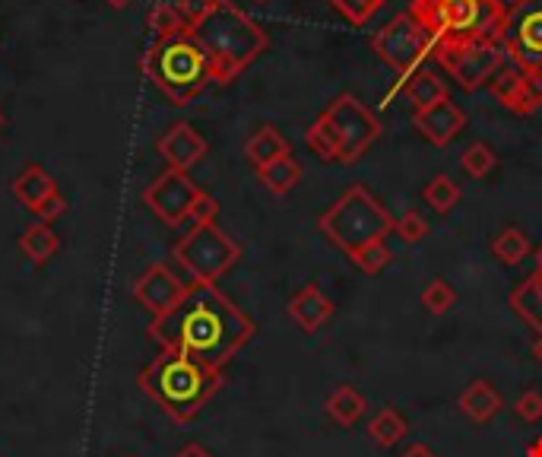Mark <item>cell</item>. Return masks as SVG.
<instances>
[{
	"instance_id": "6",
	"label": "cell",
	"mask_w": 542,
	"mask_h": 457,
	"mask_svg": "<svg viewBox=\"0 0 542 457\" xmlns=\"http://www.w3.org/2000/svg\"><path fill=\"white\" fill-rule=\"evenodd\" d=\"M397 219L390 216V210L381 200L371 194L365 185L346 188L333 204L317 219V229L327 235V242L340 248L346 258H352L355 251H362L371 242H384L394 232Z\"/></svg>"
},
{
	"instance_id": "21",
	"label": "cell",
	"mask_w": 542,
	"mask_h": 457,
	"mask_svg": "<svg viewBox=\"0 0 542 457\" xmlns=\"http://www.w3.org/2000/svg\"><path fill=\"white\" fill-rule=\"evenodd\" d=\"M245 156H248V162H251L254 169H264V166H270V162H276V159L292 156V146H289V140L283 134L276 131L273 124H264L245 143Z\"/></svg>"
},
{
	"instance_id": "3",
	"label": "cell",
	"mask_w": 542,
	"mask_h": 457,
	"mask_svg": "<svg viewBox=\"0 0 542 457\" xmlns=\"http://www.w3.org/2000/svg\"><path fill=\"white\" fill-rule=\"evenodd\" d=\"M191 35L210 54L213 83L219 86H229L241 77L270 45L267 29L251 20L235 0H216V10Z\"/></svg>"
},
{
	"instance_id": "43",
	"label": "cell",
	"mask_w": 542,
	"mask_h": 457,
	"mask_svg": "<svg viewBox=\"0 0 542 457\" xmlns=\"http://www.w3.org/2000/svg\"><path fill=\"white\" fill-rule=\"evenodd\" d=\"M530 277L536 280V286H539V292H542V270H533V273H530Z\"/></svg>"
},
{
	"instance_id": "38",
	"label": "cell",
	"mask_w": 542,
	"mask_h": 457,
	"mask_svg": "<svg viewBox=\"0 0 542 457\" xmlns=\"http://www.w3.org/2000/svg\"><path fill=\"white\" fill-rule=\"evenodd\" d=\"M64 210H67V200H64V197L58 194V197H51L48 204H45V207H42L39 213H35V216H39V223H48V226H51V219H58V216H61Z\"/></svg>"
},
{
	"instance_id": "37",
	"label": "cell",
	"mask_w": 542,
	"mask_h": 457,
	"mask_svg": "<svg viewBox=\"0 0 542 457\" xmlns=\"http://www.w3.org/2000/svg\"><path fill=\"white\" fill-rule=\"evenodd\" d=\"M216 216H219V200L203 191L200 200L194 204V210H191V223L194 226H207V223H216Z\"/></svg>"
},
{
	"instance_id": "15",
	"label": "cell",
	"mask_w": 542,
	"mask_h": 457,
	"mask_svg": "<svg viewBox=\"0 0 542 457\" xmlns=\"http://www.w3.org/2000/svg\"><path fill=\"white\" fill-rule=\"evenodd\" d=\"M156 150H159V156L168 162V169L191 172L197 162L207 156L210 143L203 140L188 121H178V124H172V127H168V131L156 140Z\"/></svg>"
},
{
	"instance_id": "7",
	"label": "cell",
	"mask_w": 542,
	"mask_h": 457,
	"mask_svg": "<svg viewBox=\"0 0 542 457\" xmlns=\"http://www.w3.org/2000/svg\"><path fill=\"white\" fill-rule=\"evenodd\" d=\"M406 10L435 35V42H501L508 20L504 0H409Z\"/></svg>"
},
{
	"instance_id": "4",
	"label": "cell",
	"mask_w": 542,
	"mask_h": 457,
	"mask_svg": "<svg viewBox=\"0 0 542 457\" xmlns=\"http://www.w3.org/2000/svg\"><path fill=\"white\" fill-rule=\"evenodd\" d=\"M378 137H381L378 115L352 93L336 96L305 131L308 150L317 159L340 162V166H355L375 146Z\"/></svg>"
},
{
	"instance_id": "12",
	"label": "cell",
	"mask_w": 542,
	"mask_h": 457,
	"mask_svg": "<svg viewBox=\"0 0 542 457\" xmlns=\"http://www.w3.org/2000/svg\"><path fill=\"white\" fill-rule=\"evenodd\" d=\"M200 194H203V188L194 185V178L188 172L168 169L143 191V204L153 210L165 226L178 229L191 219V210L200 200Z\"/></svg>"
},
{
	"instance_id": "1",
	"label": "cell",
	"mask_w": 542,
	"mask_h": 457,
	"mask_svg": "<svg viewBox=\"0 0 542 457\" xmlns=\"http://www.w3.org/2000/svg\"><path fill=\"white\" fill-rule=\"evenodd\" d=\"M254 334L257 324L216 283H191L172 312L149 324V337L162 350L188 353L219 372Z\"/></svg>"
},
{
	"instance_id": "41",
	"label": "cell",
	"mask_w": 542,
	"mask_h": 457,
	"mask_svg": "<svg viewBox=\"0 0 542 457\" xmlns=\"http://www.w3.org/2000/svg\"><path fill=\"white\" fill-rule=\"evenodd\" d=\"M527 457H542V435H539V438H533V442H530Z\"/></svg>"
},
{
	"instance_id": "31",
	"label": "cell",
	"mask_w": 542,
	"mask_h": 457,
	"mask_svg": "<svg viewBox=\"0 0 542 457\" xmlns=\"http://www.w3.org/2000/svg\"><path fill=\"white\" fill-rule=\"evenodd\" d=\"M419 302L425 305L428 315H447V312H451V308L457 305V289L447 283V280L435 277V280L425 283Z\"/></svg>"
},
{
	"instance_id": "14",
	"label": "cell",
	"mask_w": 542,
	"mask_h": 457,
	"mask_svg": "<svg viewBox=\"0 0 542 457\" xmlns=\"http://www.w3.org/2000/svg\"><path fill=\"white\" fill-rule=\"evenodd\" d=\"M492 93L514 115H533L542 108V80L527 77V73L511 64L501 67L492 77Z\"/></svg>"
},
{
	"instance_id": "40",
	"label": "cell",
	"mask_w": 542,
	"mask_h": 457,
	"mask_svg": "<svg viewBox=\"0 0 542 457\" xmlns=\"http://www.w3.org/2000/svg\"><path fill=\"white\" fill-rule=\"evenodd\" d=\"M175 457H213L207 448H203V445H197V442H191V445H184Z\"/></svg>"
},
{
	"instance_id": "26",
	"label": "cell",
	"mask_w": 542,
	"mask_h": 457,
	"mask_svg": "<svg viewBox=\"0 0 542 457\" xmlns=\"http://www.w3.org/2000/svg\"><path fill=\"white\" fill-rule=\"evenodd\" d=\"M508 302H511V308H514V315H517L523 324H530L533 331L542 337V292H539L536 280H533V277L523 280V283L511 292V296H508Z\"/></svg>"
},
{
	"instance_id": "5",
	"label": "cell",
	"mask_w": 542,
	"mask_h": 457,
	"mask_svg": "<svg viewBox=\"0 0 542 457\" xmlns=\"http://www.w3.org/2000/svg\"><path fill=\"white\" fill-rule=\"evenodd\" d=\"M143 73L159 86V93L175 105H191L213 83L210 54L200 48L194 35L156 39L143 58Z\"/></svg>"
},
{
	"instance_id": "18",
	"label": "cell",
	"mask_w": 542,
	"mask_h": 457,
	"mask_svg": "<svg viewBox=\"0 0 542 457\" xmlns=\"http://www.w3.org/2000/svg\"><path fill=\"white\" fill-rule=\"evenodd\" d=\"M61 191H58V181L51 178V172L48 169H42V166H26L20 175L13 178V197L20 200V204L29 210V213H39L51 197H58Z\"/></svg>"
},
{
	"instance_id": "35",
	"label": "cell",
	"mask_w": 542,
	"mask_h": 457,
	"mask_svg": "<svg viewBox=\"0 0 542 457\" xmlns=\"http://www.w3.org/2000/svg\"><path fill=\"white\" fill-rule=\"evenodd\" d=\"M175 7L181 13L184 26H188V32H194L216 10V0H175Z\"/></svg>"
},
{
	"instance_id": "34",
	"label": "cell",
	"mask_w": 542,
	"mask_h": 457,
	"mask_svg": "<svg viewBox=\"0 0 542 457\" xmlns=\"http://www.w3.org/2000/svg\"><path fill=\"white\" fill-rule=\"evenodd\" d=\"M394 232H397V239H400L403 245H419L432 229H428V219H425L419 210H406V213L397 219V223H394Z\"/></svg>"
},
{
	"instance_id": "8",
	"label": "cell",
	"mask_w": 542,
	"mask_h": 457,
	"mask_svg": "<svg viewBox=\"0 0 542 457\" xmlns=\"http://www.w3.org/2000/svg\"><path fill=\"white\" fill-rule=\"evenodd\" d=\"M241 248L216 223L191 226L175 245V261L188 273L191 283H216L238 264Z\"/></svg>"
},
{
	"instance_id": "30",
	"label": "cell",
	"mask_w": 542,
	"mask_h": 457,
	"mask_svg": "<svg viewBox=\"0 0 542 457\" xmlns=\"http://www.w3.org/2000/svg\"><path fill=\"white\" fill-rule=\"evenodd\" d=\"M387 0H330V7L355 29H365L384 10Z\"/></svg>"
},
{
	"instance_id": "11",
	"label": "cell",
	"mask_w": 542,
	"mask_h": 457,
	"mask_svg": "<svg viewBox=\"0 0 542 457\" xmlns=\"http://www.w3.org/2000/svg\"><path fill=\"white\" fill-rule=\"evenodd\" d=\"M501 48L511 67L542 80V0H511Z\"/></svg>"
},
{
	"instance_id": "46",
	"label": "cell",
	"mask_w": 542,
	"mask_h": 457,
	"mask_svg": "<svg viewBox=\"0 0 542 457\" xmlns=\"http://www.w3.org/2000/svg\"><path fill=\"white\" fill-rule=\"evenodd\" d=\"M0 127H4V112H0Z\"/></svg>"
},
{
	"instance_id": "47",
	"label": "cell",
	"mask_w": 542,
	"mask_h": 457,
	"mask_svg": "<svg viewBox=\"0 0 542 457\" xmlns=\"http://www.w3.org/2000/svg\"><path fill=\"white\" fill-rule=\"evenodd\" d=\"M254 4H267V0H254Z\"/></svg>"
},
{
	"instance_id": "32",
	"label": "cell",
	"mask_w": 542,
	"mask_h": 457,
	"mask_svg": "<svg viewBox=\"0 0 542 457\" xmlns=\"http://www.w3.org/2000/svg\"><path fill=\"white\" fill-rule=\"evenodd\" d=\"M146 23H149V29L156 32V39H172V35H191L175 4H156Z\"/></svg>"
},
{
	"instance_id": "2",
	"label": "cell",
	"mask_w": 542,
	"mask_h": 457,
	"mask_svg": "<svg viewBox=\"0 0 542 457\" xmlns=\"http://www.w3.org/2000/svg\"><path fill=\"white\" fill-rule=\"evenodd\" d=\"M222 385H226V378H222L219 369L178 350H162L140 372L143 394L153 397L175 423L197 419L200 410L219 394Z\"/></svg>"
},
{
	"instance_id": "24",
	"label": "cell",
	"mask_w": 542,
	"mask_h": 457,
	"mask_svg": "<svg viewBox=\"0 0 542 457\" xmlns=\"http://www.w3.org/2000/svg\"><path fill=\"white\" fill-rule=\"evenodd\" d=\"M257 178H260V185H264L270 194H289L298 181H302V162H298L295 156H283V159H276L270 162V166L264 169H257Z\"/></svg>"
},
{
	"instance_id": "28",
	"label": "cell",
	"mask_w": 542,
	"mask_h": 457,
	"mask_svg": "<svg viewBox=\"0 0 542 457\" xmlns=\"http://www.w3.org/2000/svg\"><path fill=\"white\" fill-rule=\"evenodd\" d=\"M422 200L428 207H432L438 216H447L457 204H460V188H457V181L451 175H435L428 185L422 188Z\"/></svg>"
},
{
	"instance_id": "9",
	"label": "cell",
	"mask_w": 542,
	"mask_h": 457,
	"mask_svg": "<svg viewBox=\"0 0 542 457\" xmlns=\"http://www.w3.org/2000/svg\"><path fill=\"white\" fill-rule=\"evenodd\" d=\"M435 45H438L435 35L428 32L409 10L397 13L394 20L381 26L375 32V39H371V51H375L390 70L400 73V80H406L409 73H416L428 58H432Z\"/></svg>"
},
{
	"instance_id": "45",
	"label": "cell",
	"mask_w": 542,
	"mask_h": 457,
	"mask_svg": "<svg viewBox=\"0 0 542 457\" xmlns=\"http://www.w3.org/2000/svg\"><path fill=\"white\" fill-rule=\"evenodd\" d=\"M536 270H542V248H539V254H536Z\"/></svg>"
},
{
	"instance_id": "27",
	"label": "cell",
	"mask_w": 542,
	"mask_h": 457,
	"mask_svg": "<svg viewBox=\"0 0 542 457\" xmlns=\"http://www.w3.org/2000/svg\"><path fill=\"white\" fill-rule=\"evenodd\" d=\"M530 239L527 232L517 229V226H504L495 239H492V254L504 264V267H517L530 258Z\"/></svg>"
},
{
	"instance_id": "13",
	"label": "cell",
	"mask_w": 542,
	"mask_h": 457,
	"mask_svg": "<svg viewBox=\"0 0 542 457\" xmlns=\"http://www.w3.org/2000/svg\"><path fill=\"white\" fill-rule=\"evenodd\" d=\"M188 286L191 283L178 280L165 264H153L149 270H143L140 280L134 283V299L146 308L149 315L159 318L165 312H172V308L184 299Z\"/></svg>"
},
{
	"instance_id": "20",
	"label": "cell",
	"mask_w": 542,
	"mask_h": 457,
	"mask_svg": "<svg viewBox=\"0 0 542 457\" xmlns=\"http://www.w3.org/2000/svg\"><path fill=\"white\" fill-rule=\"evenodd\" d=\"M460 410L463 416H470L473 423H492V419L498 416L501 410V394L492 388V381H485V378H476L470 388H466L460 394Z\"/></svg>"
},
{
	"instance_id": "19",
	"label": "cell",
	"mask_w": 542,
	"mask_h": 457,
	"mask_svg": "<svg viewBox=\"0 0 542 457\" xmlns=\"http://www.w3.org/2000/svg\"><path fill=\"white\" fill-rule=\"evenodd\" d=\"M400 89L406 93L409 105H413V112H422V108H428V105L451 99L447 83L438 77L435 70H425V67H419L416 73H409L406 80H400Z\"/></svg>"
},
{
	"instance_id": "22",
	"label": "cell",
	"mask_w": 542,
	"mask_h": 457,
	"mask_svg": "<svg viewBox=\"0 0 542 457\" xmlns=\"http://www.w3.org/2000/svg\"><path fill=\"white\" fill-rule=\"evenodd\" d=\"M368 435L378 448H394L409 435V423H406V416L397 407H381L375 416H371Z\"/></svg>"
},
{
	"instance_id": "17",
	"label": "cell",
	"mask_w": 542,
	"mask_h": 457,
	"mask_svg": "<svg viewBox=\"0 0 542 457\" xmlns=\"http://www.w3.org/2000/svg\"><path fill=\"white\" fill-rule=\"evenodd\" d=\"M286 312H289V318L298 327H302L305 334H314V331H321V327L333 318V302L327 299V292L317 283H305L289 299Z\"/></svg>"
},
{
	"instance_id": "16",
	"label": "cell",
	"mask_w": 542,
	"mask_h": 457,
	"mask_svg": "<svg viewBox=\"0 0 542 457\" xmlns=\"http://www.w3.org/2000/svg\"><path fill=\"white\" fill-rule=\"evenodd\" d=\"M413 127L432 146H447L466 127V115L454 99H444L422 108V112H413Z\"/></svg>"
},
{
	"instance_id": "42",
	"label": "cell",
	"mask_w": 542,
	"mask_h": 457,
	"mask_svg": "<svg viewBox=\"0 0 542 457\" xmlns=\"http://www.w3.org/2000/svg\"><path fill=\"white\" fill-rule=\"evenodd\" d=\"M533 356H536V359L542 362V337H539V340L533 343Z\"/></svg>"
},
{
	"instance_id": "36",
	"label": "cell",
	"mask_w": 542,
	"mask_h": 457,
	"mask_svg": "<svg viewBox=\"0 0 542 457\" xmlns=\"http://www.w3.org/2000/svg\"><path fill=\"white\" fill-rule=\"evenodd\" d=\"M514 413L523 419V423H539V419H542V391H536V388L523 391L514 400Z\"/></svg>"
},
{
	"instance_id": "33",
	"label": "cell",
	"mask_w": 542,
	"mask_h": 457,
	"mask_svg": "<svg viewBox=\"0 0 542 457\" xmlns=\"http://www.w3.org/2000/svg\"><path fill=\"white\" fill-rule=\"evenodd\" d=\"M390 258H394V251H390L387 242H371L362 251H355L349 261L359 267L362 273H381L390 264Z\"/></svg>"
},
{
	"instance_id": "29",
	"label": "cell",
	"mask_w": 542,
	"mask_h": 457,
	"mask_svg": "<svg viewBox=\"0 0 542 457\" xmlns=\"http://www.w3.org/2000/svg\"><path fill=\"white\" fill-rule=\"evenodd\" d=\"M460 169L470 175V178H489L498 169V156L495 150L485 140H476L463 150L460 156Z\"/></svg>"
},
{
	"instance_id": "39",
	"label": "cell",
	"mask_w": 542,
	"mask_h": 457,
	"mask_svg": "<svg viewBox=\"0 0 542 457\" xmlns=\"http://www.w3.org/2000/svg\"><path fill=\"white\" fill-rule=\"evenodd\" d=\"M400 457H438V451L432 445H425V442H416V445H406Z\"/></svg>"
},
{
	"instance_id": "25",
	"label": "cell",
	"mask_w": 542,
	"mask_h": 457,
	"mask_svg": "<svg viewBox=\"0 0 542 457\" xmlns=\"http://www.w3.org/2000/svg\"><path fill=\"white\" fill-rule=\"evenodd\" d=\"M324 410H327V416L333 419V423H340V426H355L362 419V413L368 410V400L355 391V388H349V385H343V388H336L330 397H327V404H324Z\"/></svg>"
},
{
	"instance_id": "23",
	"label": "cell",
	"mask_w": 542,
	"mask_h": 457,
	"mask_svg": "<svg viewBox=\"0 0 542 457\" xmlns=\"http://www.w3.org/2000/svg\"><path fill=\"white\" fill-rule=\"evenodd\" d=\"M20 251L26 254V258L32 264H48L54 254L61 251V239H58V232H54L48 223H35L23 232V239H20Z\"/></svg>"
},
{
	"instance_id": "44",
	"label": "cell",
	"mask_w": 542,
	"mask_h": 457,
	"mask_svg": "<svg viewBox=\"0 0 542 457\" xmlns=\"http://www.w3.org/2000/svg\"><path fill=\"white\" fill-rule=\"evenodd\" d=\"M108 4H111V7H127L130 0H108Z\"/></svg>"
},
{
	"instance_id": "10",
	"label": "cell",
	"mask_w": 542,
	"mask_h": 457,
	"mask_svg": "<svg viewBox=\"0 0 542 457\" xmlns=\"http://www.w3.org/2000/svg\"><path fill=\"white\" fill-rule=\"evenodd\" d=\"M432 58L441 64L447 77H454L460 89H466V93H476L479 86L492 83L495 73L508 64L501 42H492V39L438 42Z\"/></svg>"
}]
</instances>
